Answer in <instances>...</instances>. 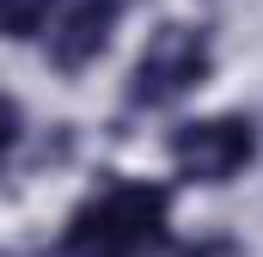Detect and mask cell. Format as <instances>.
Returning a JSON list of instances; mask_svg holds the SVG:
<instances>
[{"mask_svg": "<svg viewBox=\"0 0 263 257\" xmlns=\"http://www.w3.org/2000/svg\"><path fill=\"white\" fill-rule=\"evenodd\" d=\"M165 214L172 190L165 184H110L92 202L73 208L62 233V257H141L165 245Z\"/></svg>", "mask_w": 263, "mask_h": 257, "instance_id": "obj_1", "label": "cell"}, {"mask_svg": "<svg viewBox=\"0 0 263 257\" xmlns=\"http://www.w3.org/2000/svg\"><path fill=\"white\" fill-rule=\"evenodd\" d=\"M214 67V49L196 25H159L147 37V49L135 56V74H129V104L141 111H165L178 98H190Z\"/></svg>", "mask_w": 263, "mask_h": 257, "instance_id": "obj_2", "label": "cell"}, {"mask_svg": "<svg viewBox=\"0 0 263 257\" xmlns=\"http://www.w3.org/2000/svg\"><path fill=\"white\" fill-rule=\"evenodd\" d=\"M257 153V128L245 117H202L172 135V166L190 184H233Z\"/></svg>", "mask_w": 263, "mask_h": 257, "instance_id": "obj_3", "label": "cell"}, {"mask_svg": "<svg viewBox=\"0 0 263 257\" xmlns=\"http://www.w3.org/2000/svg\"><path fill=\"white\" fill-rule=\"evenodd\" d=\"M110 31H117V0H80L62 19V31L49 37V62L80 74L86 62H98V49L110 43Z\"/></svg>", "mask_w": 263, "mask_h": 257, "instance_id": "obj_4", "label": "cell"}, {"mask_svg": "<svg viewBox=\"0 0 263 257\" xmlns=\"http://www.w3.org/2000/svg\"><path fill=\"white\" fill-rule=\"evenodd\" d=\"M49 6H55V0H0V37H31V31H43Z\"/></svg>", "mask_w": 263, "mask_h": 257, "instance_id": "obj_5", "label": "cell"}, {"mask_svg": "<svg viewBox=\"0 0 263 257\" xmlns=\"http://www.w3.org/2000/svg\"><path fill=\"white\" fill-rule=\"evenodd\" d=\"M12 135H18V104H12V98H0V153L12 147Z\"/></svg>", "mask_w": 263, "mask_h": 257, "instance_id": "obj_6", "label": "cell"}, {"mask_svg": "<svg viewBox=\"0 0 263 257\" xmlns=\"http://www.w3.org/2000/svg\"><path fill=\"white\" fill-rule=\"evenodd\" d=\"M178 257H245L233 239H208V245H196V251H178Z\"/></svg>", "mask_w": 263, "mask_h": 257, "instance_id": "obj_7", "label": "cell"}]
</instances>
